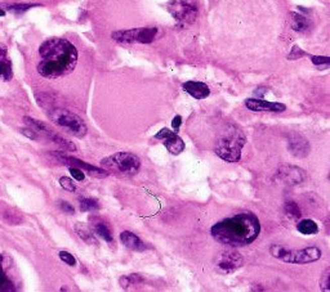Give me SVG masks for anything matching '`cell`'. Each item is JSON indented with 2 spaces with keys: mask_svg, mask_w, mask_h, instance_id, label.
Masks as SVG:
<instances>
[{
  "mask_svg": "<svg viewBox=\"0 0 330 292\" xmlns=\"http://www.w3.org/2000/svg\"><path fill=\"white\" fill-rule=\"evenodd\" d=\"M39 54L38 72L46 79L69 75L78 63V50L66 39H48L39 48Z\"/></svg>",
  "mask_w": 330,
  "mask_h": 292,
  "instance_id": "obj_1",
  "label": "cell"
},
{
  "mask_svg": "<svg viewBox=\"0 0 330 292\" xmlns=\"http://www.w3.org/2000/svg\"><path fill=\"white\" fill-rule=\"evenodd\" d=\"M259 232L261 223L252 212H240L221 220L210 229L213 238L229 247L248 246L257 240Z\"/></svg>",
  "mask_w": 330,
  "mask_h": 292,
  "instance_id": "obj_2",
  "label": "cell"
},
{
  "mask_svg": "<svg viewBox=\"0 0 330 292\" xmlns=\"http://www.w3.org/2000/svg\"><path fill=\"white\" fill-rule=\"evenodd\" d=\"M245 142L246 138L243 130L235 125H230L218 139L215 154L227 162H238L241 159V150Z\"/></svg>",
  "mask_w": 330,
  "mask_h": 292,
  "instance_id": "obj_3",
  "label": "cell"
},
{
  "mask_svg": "<svg viewBox=\"0 0 330 292\" xmlns=\"http://www.w3.org/2000/svg\"><path fill=\"white\" fill-rule=\"evenodd\" d=\"M46 113H48L49 119L52 120L57 126L62 127L64 130H66L67 133L70 134H73L74 136L83 138V136H85V134H87L88 127L87 125H85V122L83 121V119H80L75 113L70 112L69 110L53 107L49 108V110H46Z\"/></svg>",
  "mask_w": 330,
  "mask_h": 292,
  "instance_id": "obj_4",
  "label": "cell"
},
{
  "mask_svg": "<svg viewBox=\"0 0 330 292\" xmlns=\"http://www.w3.org/2000/svg\"><path fill=\"white\" fill-rule=\"evenodd\" d=\"M273 258L290 264H308L317 261L322 256L321 250L317 247H306L301 250H289L280 245H273L269 249Z\"/></svg>",
  "mask_w": 330,
  "mask_h": 292,
  "instance_id": "obj_5",
  "label": "cell"
},
{
  "mask_svg": "<svg viewBox=\"0 0 330 292\" xmlns=\"http://www.w3.org/2000/svg\"><path fill=\"white\" fill-rule=\"evenodd\" d=\"M101 165L106 170L115 171L125 177L136 175L141 169V161L136 155L131 152H118V154L108 156L101 161Z\"/></svg>",
  "mask_w": 330,
  "mask_h": 292,
  "instance_id": "obj_6",
  "label": "cell"
},
{
  "mask_svg": "<svg viewBox=\"0 0 330 292\" xmlns=\"http://www.w3.org/2000/svg\"><path fill=\"white\" fill-rule=\"evenodd\" d=\"M159 30L156 27H138V29L120 30L113 32L111 38L123 44H150L156 39Z\"/></svg>",
  "mask_w": 330,
  "mask_h": 292,
  "instance_id": "obj_7",
  "label": "cell"
},
{
  "mask_svg": "<svg viewBox=\"0 0 330 292\" xmlns=\"http://www.w3.org/2000/svg\"><path fill=\"white\" fill-rule=\"evenodd\" d=\"M167 8L177 21L183 23H192L199 13L197 6L192 0H171Z\"/></svg>",
  "mask_w": 330,
  "mask_h": 292,
  "instance_id": "obj_8",
  "label": "cell"
},
{
  "mask_svg": "<svg viewBox=\"0 0 330 292\" xmlns=\"http://www.w3.org/2000/svg\"><path fill=\"white\" fill-rule=\"evenodd\" d=\"M243 256L238 251L227 250V251H222L217 255L214 264L217 272L222 273V274H230V273L238 270L243 265Z\"/></svg>",
  "mask_w": 330,
  "mask_h": 292,
  "instance_id": "obj_9",
  "label": "cell"
},
{
  "mask_svg": "<svg viewBox=\"0 0 330 292\" xmlns=\"http://www.w3.org/2000/svg\"><path fill=\"white\" fill-rule=\"evenodd\" d=\"M56 156L58 157L60 161H62L64 164H66V165L75 166V168L81 169V170H84L85 173H88L89 175H92V177L106 178L108 175L107 171L103 170V169H99V168H96V166L89 165V164H87V162L75 159V157L66 156V155H64V154H56Z\"/></svg>",
  "mask_w": 330,
  "mask_h": 292,
  "instance_id": "obj_10",
  "label": "cell"
},
{
  "mask_svg": "<svg viewBox=\"0 0 330 292\" xmlns=\"http://www.w3.org/2000/svg\"><path fill=\"white\" fill-rule=\"evenodd\" d=\"M276 177L284 184L296 185L306 179V171L296 166H283L278 170Z\"/></svg>",
  "mask_w": 330,
  "mask_h": 292,
  "instance_id": "obj_11",
  "label": "cell"
},
{
  "mask_svg": "<svg viewBox=\"0 0 330 292\" xmlns=\"http://www.w3.org/2000/svg\"><path fill=\"white\" fill-rule=\"evenodd\" d=\"M245 106L254 112H284L287 106L279 102L263 101L261 98H249L245 101Z\"/></svg>",
  "mask_w": 330,
  "mask_h": 292,
  "instance_id": "obj_12",
  "label": "cell"
},
{
  "mask_svg": "<svg viewBox=\"0 0 330 292\" xmlns=\"http://www.w3.org/2000/svg\"><path fill=\"white\" fill-rule=\"evenodd\" d=\"M156 139H162L167 150L172 155H180L185 150V142L180 136L177 135L174 131H171L169 129H162L156 134Z\"/></svg>",
  "mask_w": 330,
  "mask_h": 292,
  "instance_id": "obj_13",
  "label": "cell"
},
{
  "mask_svg": "<svg viewBox=\"0 0 330 292\" xmlns=\"http://www.w3.org/2000/svg\"><path fill=\"white\" fill-rule=\"evenodd\" d=\"M288 148H289L290 154L293 156L299 157V159H303V157L308 156L310 154V143H308L307 139H304L303 136L301 135H292L289 138V144H288Z\"/></svg>",
  "mask_w": 330,
  "mask_h": 292,
  "instance_id": "obj_14",
  "label": "cell"
},
{
  "mask_svg": "<svg viewBox=\"0 0 330 292\" xmlns=\"http://www.w3.org/2000/svg\"><path fill=\"white\" fill-rule=\"evenodd\" d=\"M183 89L195 99H204L210 94L208 85L200 81H187L183 84Z\"/></svg>",
  "mask_w": 330,
  "mask_h": 292,
  "instance_id": "obj_15",
  "label": "cell"
},
{
  "mask_svg": "<svg viewBox=\"0 0 330 292\" xmlns=\"http://www.w3.org/2000/svg\"><path fill=\"white\" fill-rule=\"evenodd\" d=\"M12 76H13V71H12L11 58H9L6 46L0 44V78L9 81Z\"/></svg>",
  "mask_w": 330,
  "mask_h": 292,
  "instance_id": "obj_16",
  "label": "cell"
},
{
  "mask_svg": "<svg viewBox=\"0 0 330 292\" xmlns=\"http://www.w3.org/2000/svg\"><path fill=\"white\" fill-rule=\"evenodd\" d=\"M120 240L124 243V246L128 247V249L133 250V251H145L146 245L141 241V238L138 236H136L132 232H123L120 235Z\"/></svg>",
  "mask_w": 330,
  "mask_h": 292,
  "instance_id": "obj_17",
  "label": "cell"
},
{
  "mask_svg": "<svg viewBox=\"0 0 330 292\" xmlns=\"http://www.w3.org/2000/svg\"><path fill=\"white\" fill-rule=\"evenodd\" d=\"M290 26H292V29L294 31L304 32L310 29V21H308V18L304 17L303 15L292 12L290 13Z\"/></svg>",
  "mask_w": 330,
  "mask_h": 292,
  "instance_id": "obj_18",
  "label": "cell"
},
{
  "mask_svg": "<svg viewBox=\"0 0 330 292\" xmlns=\"http://www.w3.org/2000/svg\"><path fill=\"white\" fill-rule=\"evenodd\" d=\"M75 232L76 235L84 241L85 243H88V245H98V241H97L96 236L93 235V232L90 231L89 227H87L85 224L76 223Z\"/></svg>",
  "mask_w": 330,
  "mask_h": 292,
  "instance_id": "obj_19",
  "label": "cell"
},
{
  "mask_svg": "<svg viewBox=\"0 0 330 292\" xmlns=\"http://www.w3.org/2000/svg\"><path fill=\"white\" fill-rule=\"evenodd\" d=\"M297 229L299 231V233L304 236H311V235H316L317 232H319V227L317 224L311 219H303L301 220L297 226Z\"/></svg>",
  "mask_w": 330,
  "mask_h": 292,
  "instance_id": "obj_20",
  "label": "cell"
},
{
  "mask_svg": "<svg viewBox=\"0 0 330 292\" xmlns=\"http://www.w3.org/2000/svg\"><path fill=\"white\" fill-rule=\"evenodd\" d=\"M93 228H94V233L98 235L101 238H103L106 242H108V243L114 242V237H113V235H111V231L108 229V227L106 226V224L96 223V224H93Z\"/></svg>",
  "mask_w": 330,
  "mask_h": 292,
  "instance_id": "obj_21",
  "label": "cell"
},
{
  "mask_svg": "<svg viewBox=\"0 0 330 292\" xmlns=\"http://www.w3.org/2000/svg\"><path fill=\"white\" fill-rule=\"evenodd\" d=\"M3 217L7 223L11 224V226H18V224L22 223V220H23L20 212L16 211V210H13V208H9V210H7V211L4 212Z\"/></svg>",
  "mask_w": 330,
  "mask_h": 292,
  "instance_id": "obj_22",
  "label": "cell"
},
{
  "mask_svg": "<svg viewBox=\"0 0 330 292\" xmlns=\"http://www.w3.org/2000/svg\"><path fill=\"white\" fill-rule=\"evenodd\" d=\"M284 212L287 216L292 217V219H299L301 217V208L298 207L296 202H293V201H288L285 202L284 206Z\"/></svg>",
  "mask_w": 330,
  "mask_h": 292,
  "instance_id": "obj_23",
  "label": "cell"
},
{
  "mask_svg": "<svg viewBox=\"0 0 330 292\" xmlns=\"http://www.w3.org/2000/svg\"><path fill=\"white\" fill-rule=\"evenodd\" d=\"M99 208V205L98 202H97V200H94V198H85V197H83V198H80V210L81 211H96V210H98Z\"/></svg>",
  "mask_w": 330,
  "mask_h": 292,
  "instance_id": "obj_24",
  "label": "cell"
},
{
  "mask_svg": "<svg viewBox=\"0 0 330 292\" xmlns=\"http://www.w3.org/2000/svg\"><path fill=\"white\" fill-rule=\"evenodd\" d=\"M50 140L54 142L56 144L61 145V147L66 151H75L76 150L75 144H74L73 142H70V140H67V139H65L64 136H61L60 134H57V133L53 134V136L50 138Z\"/></svg>",
  "mask_w": 330,
  "mask_h": 292,
  "instance_id": "obj_25",
  "label": "cell"
},
{
  "mask_svg": "<svg viewBox=\"0 0 330 292\" xmlns=\"http://www.w3.org/2000/svg\"><path fill=\"white\" fill-rule=\"evenodd\" d=\"M142 281V278L138 277L137 274H131L127 275V277L120 278V284H122L123 288H127L128 286H131L132 283H137V282Z\"/></svg>",
  "mask_w": 330,
  "mask_h": 292,
  "instance_id": "obj_26",
  "label": "cell"
},
{
  "mask_svg": "<svg viewBox=\"0 0 330 292\" xmlns=\"http://www.w3.org/2000/svg\"><path fill=\"white\" fill-rule=\"evenodd\" d=\"M32 7H35V4H12V6L7 7V9L11 12H16V13H21V12L29 11Z\"/></svg>",
  "mask_w": 330,
  "mask_h": 292,
  "instance_id": "obj_27",
  "label": "cell"
},
{
  "mask_svg": "<svg viewBox=\"0 0 330 292\" xmlns=\"http://www.w3.org/2000/svg\"><path fill=\"white\" fill-rule=\"evenodd\" d=\"M60 184H61V187L64 189H66V191L69 192H75L76 191V185L74 184V182L70 178L67 177H62L61 179H60Z\"/></svg>",
  "mask_w": 330,
  "mask_h": 292,
  "instance_id": "obj_28",
  "label": "cell"
},
{
  "mask_svg": "<svg viewBox=\"0 0 330 292\" xmlns=\"http://www.w3.org/2000/svg\"><path fill=\"white\" fill-rule=\"evenodd\" d=\"M58 255H60V259H61L62 261H65V263H66L67 265H70V266H75L76 265L75 258H74L73 255L70 254V252L61 251Z\"/></svg>",
  "mask_w": 330,
  "mask_h": 292,
  "instance_id": "obj_29",
  "label": "cell"
},
{
  "mask_svg": "<svg viewBox=\"0 0 330 292\" xmlns=\"http://www.w3.org/2000/svg\"><path fill=\"white\" fill-rule=\"evenodd\" d=\"M320 286L324 291H329L330 289V269L325 270V273L322 274L321 281H320Z\"/></svg>",
  "mask_w": 330,
  "mask_h": 292,
  "instance_id": "obj_30",
  "label": "cell"
},
{
  "mask_svg": "<svg viewBox=\"0 0 330 292\" xmlns=\"http://www.w3.org/2000/svg\"><path fill=\"white\" fill-rule=\"evenodd\" d=\"M304 54H306V53H304L298 45H294L293 46L292 52H290V54L288 55V59H292V61H294V59H298V58L303 57Z\"/></svg>",
  "mask_w": 330,
  "mask_h": 292,
  "instance_id": "obj_31",
  "label": "cell"
},
{
  "mask_svg": "<svg viewBox=\"0 0 330 292\" xmlns=\"http://www.w3.org/2000/svg\"><path fill=\"white\" fill-rule=\"evenodd\" d=\"M70 173H71L73 178H75V179L78 180V182H81V180H84V178H85L84 171L81 170V169L75 168V166H70Z\"/></svg>",
  "mask_w": 330,
  "mask_h": 292,
  "instance_id": "obj_32",
  "label": "cell"
},
{
  "mask_svg": "<svg viewBox=\"0 0 330 292\" xmlns=\"http://www.w3.org/2000/svg\"><path fill=\"white\" fill-rule=\"evenodd\" d=\"M21 133H22L25 136H27V138L32 139V140H36V139H39L38 133H36L34 129H31V127H23V129H21Z\"/></svg>",
  "mask_w": 330,
  "mask_h": 292,
  "instance_id": "obj_33",
  "label": "cell"
},
{
  "mask_svg": "<svg viewBox=\"0 0 330 292\" xmlns=\"http://www.w3.org/2000/svg\"><path fill=\"white\" fill-rule=\"evenodd\" d=\"M311 61H312V63L316 64V66H321V64L327 66V64L330 63V58L329 57H316V55H312V57H311Z\"/></svg>",
  "mask_w": 330,
  "mask_h": 292,
  "instance_id": "obj_34",
  "label": "cell"
},
{
  "mask_svg": "<svg viewBox=\"0 0 330 292\" xmlns=\"http://www.w3.org/2000/svg\"><path fill=\"white\" fill-rule=\"evenodd\" d=\"M61 208L64 210L65 212H67V214H74V212H75V208H74L73 206L70 205L69 202H66V201H62Z\"/></svg>",
  "mask_w": 330,
  "mask_h": 292,
  "instance_id": "obj_35",
  "label": "cell"
},
{
  "mask_svg": "<svg viewBox=\"0 0 330 292\" xmlns=\"http://www.w3.org/2000/svg\"><path fill=\"white\" fill-rule=\"evenodd\" d=\"M181 124H182V117H181V116H176V117L173 119V122H172V125H173V127H174V130L176 131L178 130L181 126Z\"/></svg>",
  "mask_w": 330,
  "mask_h": 292,
  "instance_id": "obj_36",
  "label": "cell"
},
{
  "mask_svg": "<svg viewBox=\"0 0 330 292\" xmlns=\"http://www.w3.org/2000/svg\"><path fill=\"white\" fill-rule=\"evenodd\" d=\"M4 16H6V11L0 7V17H4Z\"/></svg>",
  "mask_w": 330,
  "mask_h": 292,
  "instance_id": "obj_37",
  "label": "cell"
}]
</instances>
